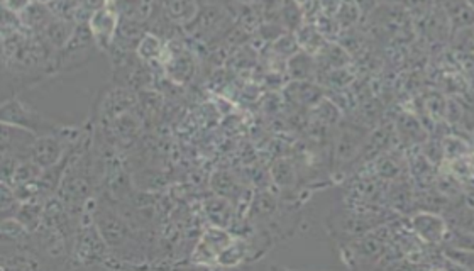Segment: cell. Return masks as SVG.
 <instances>
[{"instance_id":"10","label":"cell","mask_w":474,"mask_h":271,"mask_svg":"<svg viewBox=\"0 0 474 271\" xmlns=\"http://www.w3.org/2000/svg\"><path fill=\"white\" fill-rule=\"evenodd\" d=\"M39 266H41V263L36 261V258L32 256V254L26 253V251H22V253L12 254L11 258H4L2 268L34 270V268H39Z\"/></svg>"},{"instance_id":"14","label":"cell","mask_w":474,"mask_h":271,"mask_svg":"<svg viewBox=\"0 0 474 271\" xmlns=\"http://www.w3.org/2000/svg\"><path fill=\"white\" fill-rule=\"evenodd\" d=\"M237 2H242V4H249V2H253V0H237Z\"/></svg>"},{"instance_id":"4","label":"cell","mask_w":474,"mask_h":271,"mask_svg":"<svg viewBox=\"0 0 474 271\" xmlns=\"http://www.w3.org/2000/svg\"><path fill=\"white\" fill-rule=\"evenodd\" d=\"M90 27L93 32V39H97L100 44H109L111 41L112 32L116 31V18H113V12L109 9H99L93 14Z\"/></svg>"},{"instance_id":"3","label":"cell","mask_w":474,"mask_h":271,"mask_svg":"<svg viewBox=\"0 0 474 271\" xmlns=\"http://www.w3.org/2000/svg\"><path fill=\"white\" fill-rule=\"evenodd\" d=\"M93 224L99 229L100 236L104 237L105 244L112 246V248H119L124 246L129 237V229L124 224V221L119 216L111 212L109 209H102L97 212Z\"/></svg>"},{"instance_id":"8","label":"cell","mask_w":474,"mask_h":271,"mask_svg":"<svg viewBox=\"0 0 474 271\" xmlns=\"http://www.w3.org/2000/svg\"><path fill=\"white\" fill-rule=\"evenodd\" d=\"M27 230L29 229L18 217L15 219H6L2 222V242L4 244H7V242H15L18 244V242L26 239Z\"/></svg>"},{"instance_id":"5","label":"cell","mask_w":474,"mask_h":271,"mask_svg":"<svg viewBox=\"0 0 474 271\" xmlns=\"http://www.w3.org/2000/svg\"><path fill=\"white\" fill-rule=\"evenodd\" d=\"M70 21H63V19H53V21L44 27V34H46V39L50 41L53 46L56 48H64L70 41V38L73 36V31L70 27Z\"/></svg>"},{"instance_id":"9","label":"cell","mask_w":474,"mask_h":271,"mask_svg":"<svg viewBox=\"0 0 474 271\" xmlns=\"http://www.w3.org/2000/svg\"><path fill=\"white\" fill-rule=\"evenodd\" d=\"M207 214H209L210 221L216 222L217 225H227L230 217V207L229 202L224 198H214V200L207 202Z\"/></svg>"},{"instance_id":"12","label":"cell","mask_w":474,"mask_h":271,"mask_svg":"<svg viewBox=\"0 0 474 271\" xmlns=\"http://www.w3.org/2000/svg\"><path fill=\"white\" fill-rule=\"evenodd\" d=\"M48 7H50L53 18L56 15L58 19L71 22V19L76 14V9H78V4L75 0H51Z\"/></svg>"},{"instance_id":"6","label":"cell","mask_w":474,"mask_h":271,"mask_svg":"<svg viewBox=\"0 0 474 271\" xmlns=\"http://www.w3.org/2000/svg\"><path fill=\"white\" fill-rule=\"evenodd\" d=\"M166 12L173 21L190 22L197 15L195 0H166Z\"/></svg>"},{"instance_id":"11","label":"cell","mask_w":474,"mask_h":271,"mask_svg":"<svg viewBox=\"0 0 474 271\" xmlns=\"http://www.w3.org/2000/svg\"><path fill=\"white\" fill-rule=\"evenodd\" d=\"M212 185H214V188H216V192L221 197L230 198V197L237 195V193H239L237 181L234 180L232 175H227V173H217V175L214 176Z\"/></svg>"},{"instance_id":"2","label":"cell","mask_w":474,"mask_h":271,"mask_svg":"<svg viewBox=\"0 0 474 271\" xmlns=\"http://www.w3.org/2000/svg\"><path fill=\"white\" fill-rule=\"evenodd\" d=\"M71 129H60L56 132H50V134H41L36 137L34 144L31 148L29 160L34 161L38 167L43 169L55 167L64 156V148L68 146V134Z\"/></svg>"},{"instance_id":"13","label":"cell","mask_w":474,"mask_h":271,"mask_svg":"<svg viewBox=\"0 0 474 271\" xmlns=\"http://www.w3.org/2000/svg\"><path fill=\"white\" fill-rule=\"evenodd\" d=\"M137 53L146 60L156 58V56L161 55L160 39L155 38V36H144V38L141 39L139 46H137Z\"/></svg>"},{"instance_id":"7","label":"cell","mask_w":474,"mask_h":271,"mask_svg":"<svg viewBox=\"0 0 474 271\" xmlns=\"http://www.w3.org/2000/svg\"><path fill=\"white\" fill-rule=\"evenodd\" d=\"M18 217L19 221L22 222L29 230H34L38 225H41L44 212H43V205L36 200H29V202H22L21 207L18 210Z\"/></svg>"},{"instance_id":"1","label":"cell","mask_w":474,"mask_h":271,"mask_svg":"<svg viewBox=\"0 0 474 271\" xmlns=\"http://www.w3.org/2000/svg\"><path fill=\"white\" fill-rule=\"evenodd\" d=\"M2 123L19 125V127L34 132V134H50V132H56L64 127L62 124H56V120L44 117L41 112L26 107L19 100H9V102L4 104Z\"/></svg>"}]
</instances>
